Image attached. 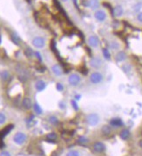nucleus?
Listing matches in <instances>:
<instances>
[{"mask_svg": "<svg viewBox=\"0 0 142 156\" xmlns=\"http://www.w3.org/2000/svg\"><path fill=\"white\" fill-rule=\"evenodd\" d=\"M90 66L93 69H100L103 66V61L99 57H93L90 59Z\"/></svg>", "mask_w": 142, "mask_h": 156, "instance_id": "6", "label": "nucleus"}, {"mask_svg": "<svg viewBox=\"0 0 142 156\" xmlns=\"http://www.w3.org/2000/svg\"><path fill=\"white\" fill-rule=\"evenodd\" d=\"M56 89L59 91V92L64 91V85H63L62 83H57V85H56Z\"/></svg>", "mask_w": 142, "mask_h": 156, "instance_id": "28", "label": "nucleus"}, {"mask_svg": "<svg viewBox=\"0 0 142 156\" xmlns=\"http://www.w3.org/2000/svg\"><path fill=\"white\" fill-rule=\"evenodd\" d=\"M137 19H138V21H140V22H141L142 23V11L138 14V16H137Z\"/></svg>", "mask_w": 142, "mask_h": 156, "instance_id": "33", "label": "nucleus"}, {"mask_svg": "<svg viewBox=\"0 0 142 156\" xmlns=\"http://www.w3.org/2000/svg\"><path fill=\"white\" fill-rule=\"evenodd\" d=\"M66 156H80V154L77 150H71L67 153Z\"/></svg>", "mask_w": 142, "mask_h": 156, "instance_id": "23", "label": "nucleus"}, {"mask_svg": "<svg viewBox=\"0 0 142 156\" xmlns=\"http://www.w3.org/2000/svg\"><path fill=\"white\" fill-rule=\"evenodd\" d=\"M86 5L92 10H97L100 8V3L98 2V0H88Z\"/></svg>", "mask_w": 142, "mask_h": 156, "instance_id": "13", "label": "nucleus"}, {"mask_svg": "<svg viewBox=\"0 0 142 156\" xmlns=\"http://www.w3.org/2000/svg\"><path fill=\"white\" fill-rule=\"evenodd\" d=\"M104 80V77L101 73L100 72H93L91 73L90 77H89V80L92 84L94 85H97V84H100Z\"/></svg>", "mask_w": 142, "mask_h": 156, "instance_id": "4", "label": "nucleus"}, {"mask_svg": "<svg viewBox=\"0 0 142 156\" xmlns=\"http://www.w3.org/2000/svg\"><path fill=\"white\" fill-rule=\"evenodd\" d=\"M32 44L37 49H43L45 46V39L43 37H35L32 41Z\"/></svg>", "mask_w": 142, "mask_h": 156, "instance_id": "5", "label": "nucleus"}, {"mask_svg": "<svg viewBox=\"0 0 142 156\" xmlns=\"http://www.w3.org/2000/svg\"><path fill=\"white\" fill-rule=\"evenodd\" d=\"M140 146H141V147H142V142H141V143H140Z\"/></svg>", "mask_w": 142, "mask_h": 156, "instance_id": "35", "label": "nucleus"}, {"mask_svg": "<svg viewBox=\"0 0 142 156\" xmlns=\"http://www.w3.org/2000/svg\"><path fill=\"white\" fill-rule=\"evenodd\" d=\"M79 141L80 143H86V142L88 141V140H87L86 138H85V137H81V138L79 140Z\"/></svg>", "mask_w": 142, "mask_h": 156, "instance_id": "32", "label": "nucleus"}, {"mask_svg": "<svg viewBox=\"0 0 142 156\" xmlns=\"http://www.w3.org/2000/svg\"><path fill=\"white\" fill-rule=\"evenodd\" d=\"M111 48L113 50H118L119 49V45L118 44L117 42H112L111 45H110Z\"/></svg>", "mask_w": 142, "mask_h": 156, "instance_id": "25", "label": "nucleus"}, {"mask_svg": "<svg viewBox=\"0 0 142 156\" xmlns=\"http://www.w3.org/2000/svg\"><path fill=\"white\" fill-rule=\"evenodd\" d=\"M86 123L88 124L90 126H96L98 124L100 123V115L96 113H92V114H89L86 116Z\"/></svg>", "mask_w": 142, "mask_h": 156, "instance_id": "1", "label": "nucleus"}, {"mask_svg": "<svg viewBox=\"0 0 142 156\" xmlns=\"http://www.w3.org/2000/svg\"><path fill=\"white\" fill-rule=\"evenodd\" d=\"M110 125L114 127H119V126H123V121L120 119H113L110 121Z\"/></svg>", "mask_w": 142, "mask_h": 156, "instance_id": "16", "label": "nucleus"}, {"mask_svg": "<svg viewBox=\"0 0 142 156\" xmlns=\"http://www.w3.org/2000/svg\"><path fill=\"white\" fill-rule=\"evenodd\" d=\"M0 156H11V154L7 152V151H3V152H1L0 153Z\"/></svg>", "mask_w": 142, "mask_h": 156, "instance_id": "31", "label": "nucleus"}, {"mask_svg": "<svg viewBox=\"0 0 142 156\" xmlns=\"http://www.w3.org/2000/svg\"><path fill=\"white\" fill-rule=\"evenodd\" d=\"M0 78H1V80H4V81L8 80L9 78H10V73H9L8 71H6V70L2 71V72L0 73Z\"/></svg>", "mask_w": 142, "mask_h": 156, "instance_id": "18", "label": "nucleus"}, {"mask_svg": "<svg viewBox=\"0 0 142 156\" xmlns=\"http://www.w3.org/2000/svg\"><path fill=\"white\" fill-rule=\"evenodd\" d=\"M26 140H27V135L23 132H17L13 136V142L18 146L25 144Z\"/></svg>", "mask_w": 142, "mask_h": 156, "instance_id": "2", "label": "nucleus"}, {"mask_svg": "<svg viewBox=\"0 0 142 156\" xmlns=\"http://www.w3.org/2000/svg\"><path fill=\"white\" fill-rule=\"evenodd\" d=\"M126 58H127V56H126V53H125V51H118L117 53H116V55H115V60L118 63H120V62L125 61V59H126Z\"/></svg>", "mask_w": 142, "mask_h": 156, "instance_id": "12", "label": "nucleus"}, {"mask_svg": "<svg viewBox=\"0 0 142 156\" xmlns=\"http://www.w3.org/2000/svg\"><path fill=\"white\" fill-rule=\"evenodd\" d=\"M51 73L56 75L57 77H60L63 75V69L62 67L59 66V64H54L52 65L51 67Z\"/></svg>", "mask_w": 142, "mask_h": 156, "instance_id": "8", "label": "nucleus"}, {"mask_svg": "<svg viewBox=\"0 0 142 156\" xmlns=\"http://www.w3.org/2000/svg\"><path fill=\"white\" fill-rule=\"evenodd\" d=\"M88 45L92 48H97L100 45V39L97 36H90L87 39Z\"/></svg>", "mask_w": 142, "mask_h": 156, "instance_id": "7", "label": "nucleus"}, {"mask_svg": "<svg viewBox=\"0 0 142 156\" xmlns=\"http://www.w3.org/2000/svg\"><path fill=\"white\" fill-rule=\"evenodd\" d=\"M32 107H33L34 111H35V113H36L37 114H43V110H42L41 107H40L38 103H34Z\"/></svg>", "mask_w": 142, "mask_h": 156, "instance_id": "19", "label": "nucleus"}, {"mask_svg": "<svg viewBox=\"0 0 142 156\" xmlns=\"http://www.w3.org/2000/svg\"><path fill=\"white\" fill-rule=\"evenodd\" d=\"M119 136H120V138L123 140H126L130 137V132H129L128 129H124V130H122V131L120 132Z\"/></svg>", "mask_w": 142, "mask_h": 156, "instance_id": "17", "label": "nucleus"}, {"mask_svg": "<svg viewBox=\"0 0 142 156\" xmlns=\"http://www.w3.org/2000/svg\"><path fill=\"white\" fill-rule=\"evenodd\" d=\"M93 149L95 152L97 153H102L106 150V145L103 143V142H100V141H98L96 143H94L93 145Z\"/></svg>", "mask_w": 142, "mask_h": 156, "instance_id": "11", "label": "nucleus"}, {"mask_svg": "<svg viewBox=\"0 0 142 156\" xmlns=\"http://www.w3.org/2000/svg\"><path fill=\"white\" fill-rule=\"evenodd\" d=\"M49 122L51 125H57L59 123V119L56 117V116H51L49 118Z\"/></svg>", "mask_w": 142, "mask_h": 156, "instance_id": "22", "label": "nucleus"}, {"mask_svg": "<svg viewBox=\"0 0 142 156\" xmlns=\"http://www.w3.org/2000/svg\"><path fill=\"white\" fill-rule=\"evenodd\" d=\"M123 13H124V10L122 8V6H120V5H117L113 9V15L117 17L122 16Z\"/></svg>", "mask_w": 142, "mask_h": 156, "instance_id": "15", "label": "nucleus"}, {"mask_svg": "<svg viewBox=\"0 0 142 156\" xmlns=\"http://www.w3.org/2000/svg\"><path fill=\"white\" fill-rule=\"evenodd\" d=\"M34 54L36 55V57L38 58V59H39V60H40V61L43 60V58H42V55L39 53V51H35V52H34Z\"/></svg>", "mask_w": 142, "mask_h": 156, "instance_id": "30", "label": "nucleus"}, {"mask_svg": "<svg viewBox=\"0 0 142 156\" xmlns=\"http://www.w3.org/2000/svg\"><path fill=\"white\" fill-rule=\"evenodd\" d=\"M94 17L98 21L103 22L106 19V13L102 10H97L94 13Z\"/></svg>", "mask_w": 142, "mask_h": 156, "instance_id": "9", "label": "nucleus"}, {"mask_svg": "<svg viewBox=\"0 0 142 156\" xmlns=\"http://www.w3.org/2000/svg\"><path fill=\"white\" fill-rule=\"evenodd\" d=\"M102 132H103L105 134H108V133H110V132H111V128L109 127L108 126H103V128H102Z\"/></svg>", "mask_w": 142, "mask_h": 156, "instance_id": "27", "label": "nucleus"}, {"mask_svg": "<svg viewBox=\"0 0 142 156\" xmlns=\"http://www.w3.org/2000/svg\"><path fill=\"white\" fill-rule=\"evenodd\" d=\"M71 105L73 106V108L74 110H76V111L79 110V106H78V103H77V101H76L75 99H72L71 100Z\"/></svg>", "mask_w": 142, "mask_h": 156, "instance_id": "26", "label": "nucleus"}, {"mask_svg": "<svg viewBox=\"0 0 142 156\" xmlns=\"http://www.w3.org/2000/svg\"><path fill=\"white\" fill-rule=\"evenodd\" d=\"M6 120H7V118H6L5 114H3V113H0V125H3V124L5 123Z\"/></svg>", "mask_w": 142, "mask_h": 156, "instance_id": "24", "label": "nucleus"}, {"mask_svg": "<svg viewBox=\"0 0 142 156\" xmlns=\"http://www.w3.org/2000/svg\"><path fill=\"white\" fill-rule=\"evenodd\" d=\"M46 83L45 81H44L43 80H37L35 83V89L38 92H43L46 88Z\"/></svg>", "mask_w": 142, "mask_h": 156, "instance_id": "10", "label": "nucleus"}, {"mask_svg": "<svg viewBox=\"0 0 142 156\" xmlns=\"http://www.w3.org/2000/svg\"><path fill=\"white\" fill-rule=\"evenodd\" d=\"M61 1H62V2H67L68 0H61Z\"/></svg>", "mask_w": 142, "mask_h": 156, "instance_id": "34", "label": "nucleus"}, {"mask_svg": "<svg viewBox=\"0 0 142 156\" xmlns=\"http://www.w3.org/2000/svg\"><path fill=\"white\" fill-rule=\"evenodd\" d=\"M59 108L60 109H66V103L64 101V100H61V101H59Z\"/></svg>", "mask_w": 142, "mask_h": 156, "instance_id": "29", "label": "nucleus"}, {"mask_svg": "<svg viewBox=\"0 0 142 156\" xmlns=\"http://www.w3.org/2000/svg\"><path fill=\"white\" fill-rule=\"evenodd\" d=\"M68 84L72 86H77L81 82V77L80 75L78 73H72L69 75L68 77Z\"/></svg>", "mask_w": 142, "mask_h": 156, "instance_id": "3", "label": "nucleus"}, {"mask_svg": "<svg viewBox=\"0 0 142 156\" xmlns=\"http://www.w3.org/2000/svg\"><path fill=\"white\" fill-rule=\"evenodd\" d=\"M102 53H103L104 58H105L106 60H110V59H111V53H110V51H109L108 50L106 49V48H105V49H103Z\"/></svg>", "mask_w": 142, "mask_h": 156, "instance_id": "21", "label": "nucleus"}, {"mask_svg": "<svg viewBox=\"0 0 142 156\" xmlns=\"http://www.w3.org/2000/svg\"><path fill=\"white\" fill-rule=\"evenodd\" d=\"M22 105H23V107L25 109H31L32 107V99H30V98H25V99H23V101H22Z\"/></svg>", "mask_w": 142, "mask_h": 156, "instance_id": "14", "label": "nucleus"}, {"mask_svg": "<svg viewBox=\"0 0 142 156\" xmlns=\"http://www.w3.org/2000/svg\"><path fill=\"white\" fill-rule=\"evenodd\" d=\"M57 138H58V136L55 133H50L46 135V139L49 141H54L57 140Z\"/></svg>", "mask_w": 142, "mask_h": 156, "instance_id": "20", "label": "nucleus"}]
</instances>
